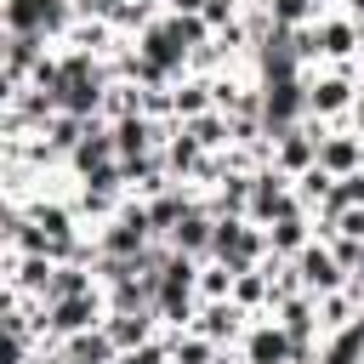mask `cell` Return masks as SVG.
Segmentation results:
<instances>
[{
    "label": "cell",
    "mask_w": 364,
    "mask_h": 364,
    "mask_svg": "<svg viewBox=\"0 0 364 364\" xmlns=\"http://www.w3.org/2000/svg\"><path fill=\"white\" fill-rule=\"evenodd\" d=\"M233 296H239V301H262V296H267V273H239V279H233Z\"/></svg>",
    "instance_id": "25"
},
{
    "label": "cell",
    "mask_w": 364,
    "mask_h": 364,
    "mask_svg": "<svg viewBox=\"0 0 364 364\" xmlns=\"http://www.w3.org/2000/svg\"><path fill=\"white\" fill-rule=\"evenodd\" d=\"M154 318H159L154 307H148V313H114L102 330L114 336V347H119V353H136V347H148V336H154Z\"/></svg>",
    "instance_id": "14"
},
{
    "label": "cell",
    "mask_w": 364,
    "mask_h": 364,
    "mask_svg": "<svg viewBox=\"0 0 364 364\" xmlns=\"http://www.w3.org/2000/svg\"><path fill=\"white\" fill-rule=\"evenodd\" d=\"M210 245H216V222L205 210H188L176 222V233H171V250L176 256H210Z\"/></svg>",
    "instance_id": "11"
},
{
    "label": "cell",
    "mask_w": 364,
    "mask_h": 364,
    "mask_svg": "<svg viewBox=\"0 0 364 364\" xmlns=\"http://www.w3.org/2000/svg\"><path fill=\"white\" fill-rule=\"evenodd\" d=\"M347 102H358V97H353V85H347L341 74H324V80L307 85V108H313V114H336V108H347Z\"/></svg>",
    "instance_id": "16"
},
{
    "label": "cell",
    "mask_w": 364,
    "mask_h": 364,
    "mask_svg": "<svg viewBox=\"0 0 364 364\" xmlns=\"http://www.w3.org/2000/svg\"><path fill=\"white\" fill-rule=\"evenodd\" d=\"M148 239H154V216H148V205H125V210L97 233V250H102L108 262H136V256L148 250Z\"/></svg>",
    "instance_id": "1"
},
{
    "label": "cell",
    "mask_w": 364,
    "mask_h": 364,
    "mask_svg": "<svg viewBox=\"0 0 364 364\" xmlns=\"http://www.w3.org/2000/svg\"><path fill=\"white\" fill-rule=\"evenodd\" d=\"M313 40H318V57H347L358 46V23L353 17H336V23H313Z\"/></svg>",
    "instance_id": "15"
},
{
    "label": "cell",
    "mask_w": 364,
    "mask_h": 364,
    "mask_svg": "<svg viewBox=\"0 0 364 364\" xmlns=\"http://www.w3.org/2000/svg\"><path fill=\"white\" fill-rule=\"evenodd\" d=\"M262 245H267V239H262L256 228H245V222L222 216V222H216V245H210V256H216L222 267H233V273H256L250 262L262 256Z\"/></svg>",
    "instance_id": "4"
},
{
    "label": "cell",
    "mask_w": 364,
    "mask_h": 364,
    "mask_svg": "<svg viewBox=\"0 0 364 364\" xmlns=\"http://www.w3.org/2000/svg\"><path fill=\"white\" fill-rule=\"evenodd\" d=\"M267 250H273V256H301V250H307V222H301V216H279V222L267 228Z\"/></svg>",
    "instance_id": "18"
},
{
    "label": "cell",
    "mask_w": 364,
    "mask_h": 364,
    "mask_svg": "<svg viewBox=\"0 0 364 364\" xmlns=\"http://www.w3.org/2000/svg\"><path fill=\"white\" fill-rule=\"evenodd\" d=\"M256 114H262V131L279 142L284 131H296V125H301V114H313V108H307V85H301V80L262 85V108H256Z\"/></svg>",
    "instance_id": "2"
},
{
    "label": "cell",
    "mask_w": 364,
    "mask_h": 364,
    "mask_svg": "<svg viewBox=\"0 0 364 364\" xmlns=\"http://www.w3.org/2000/svg\"><path fill=\"white\" fill-rule=\"evenodd\" d=\"M250 216H256V222L296 216V199L284 193V171H262V176H250Z\"/></svg>",
    "instance_id": "7"
},
{
    "label": "cell",
    "mask_w": 364,
    "mask_h": 364,
    "mask_svg": "<svg viewBox=\"0 0 364 364\" xmlns=\"http://www.w3.org/2000/svg\"><path fill=\"white\" fill-rule=\"evenodd\" d=\"M318 364H364V313H358V318H353V324L324 347V358H318Z\"/></svg>",
    "instance_id": "19"
},
{
    "label": "cell",
    "mask_w": 364,
    "mask_h": 364,
    "mask_svg": "<svg viewBox=\"0 0 364 364\" xmlns=\"http://www.w3.org/2000/svg\"><path fill=\"white\" fill-rule=\"evenodd\" d=\"M74 17L68 0H6V28L11 34H63Z\"/></svg>",
    "instance_id": "3"
},
{
    "label": "cell",
    "mask_w": 364,
    "mask_h": 364,
    "mask_svg": "<svg viewBox=\"0 0 364 364\" xmlns=\"http://www.w3.org/2000/svg\"><path fill=\"white\" fill-rule=\"evenodd\" d=\"M108 131H114V148H119V159H148V148H154V119H142V114H125V119H114Z\"/></svg>",
    "instance_id": "12"
},
{
    "label": "cell",
    "mask_w": 364,
    "mask_h": 364,
    "mask_svg": "<svg viewBox=\"0 0 364 364\" xmlns=\"http://www.w3.org/2000/svg\"><path fill=\"white\" fill-rule=\"evenodd\" d=\"M353 114H358V125H364V91H358V102H353Z\"/></svg>",
    "instance_id": "29"
},
{
    "label": "cell",
    "mask_w": 364,
    "mask_h": 364,
    "mask_svg": "<svg viewBox=\"0 0 364 364\" xmlns=\"http://www.w3.org/2000/svg\"><path fill=\"white\" fill-rule=\"evenodd\" d=\"M193 165H199V142H193V131H176L165 148V171H193Z\"/></svg>",
    "instance_id": "23"
},
{
    "label": "cell",
    "mask_w": 364,
    "mask_h": 364,
    "mask_svg": "<svg viewBox=\"0 0 364 364\" xmlns=\"http://www.w3.org/2000/svg\"><path fill=\"white\" fill-rule=\"evenodd\" d=\"M63 364H119V347H114V336L97 324V330H85V336H68V341H63Z\"/></svg>",
    "instance_id": "9"
},
{
    "label": "cell",
    "mask_w": 364,
    "mask_h": 364,
    "mask_svg": "<svg viewBox=\"0 0 364 364\" xmlns=\"http://www.w3.org/2000/svg\"><path fill=\"white\" fill-rule=\"evenodd\" d=\"M233 330H239V307H233V301H210L205 318H199V336L222 341V336H233Z\"/></svg>",
    "instance_id": "22"
},
{
    "label": "cell",
    "mask_w": 364,
    "mask_h": 364,
    "mask_svg": "<svg viewBox=\"0 0 364 364\" xmlns=\"http://www.w3.org/2000/svg\"><path fill=\"white\" fill-rule=\"evenodd\" d=\"M102 165H119L114 131H102V125H85V136H80V148H74V171H80V176H91V171H102Z\"/></svg>",
    "instance_id": "10"
},
{
    "label": "cell",
    "mask_w": 364,
    "mask_h": 364,
    "mask_svg": "<svg viewBox=\"0 0 364 364\" xmlns=\"http://www.w3.org/2000/svg\"><path fill=\"white\" fill-rule=\"evenodd\" d=\"M358 165H364L358 136H318V171H330L336 182H347V176H358Z\"/></svg>",
    "instance_id": "8"
},
{
    "label": "cell",
    "mask_w": 364,
    "mask_h": 364,
    "mask_svg": "<svg viewBox=\"0 0 364 364\" xmlns=\"http://www.w3.org/2000/svg\"><path fill=\"white\" fill-rule=\"evenodd\" d=\"M233 6H239V0H205V23H210V28H216V23H228V17H233Z\"/></svg>",
    "instance_id": "27"
},
{
    "label": "cell",
    "mask_w": 364,
    "mask_h": 364,
    "mask_svg": "<svg viewBox=\"0 0 364 364\" xmlns=\"http://www.w3.org/2000/svg\"><path fill=\"white\" fill-rule=\"evenodd\" d=\"M341 262H336V250H318V245H307L301 256H296V279H301V290L307 296H336L341 290Z\"/></svg>",
    "instance_id": "6"
},
{
    "label": "cell",
    "mask_w": 364,
    "mask_h": 364,
    "mask_svg": "<svg viewBox=\"0 0 364 364\" xmlns=\"http://www.w3.org/2000/svg\"><path fill=\"white\" fill-rule=\"evenodd\" d=\"M188 210H193V205H188V193H182V188H165V193L148 205V216H154V233H176V222H182Z\"/></svg>",
    "instance_id": "20"
},
{
    "label": "cell",
    "mask_w": 364,
    "mask_h": 364,
    "mask_svg": "<svg viewBox=\"0 0 364 364\" xmlns=\"http://www.w3.org/2000/svg\"><path fill=\"white\" fill-rule=\"evenodd\" d=\"M119 364H171V347L148 341V347H136V353H119Z\"/></svg>",
    "instance_id": "26"
},
{
    "label": "cell",
    "mask_w": 364,
    "mask_h": 364,
    "mask_svg": "<svg viewBox=\"0 0 364 364\" xmlns=\"http://www.w3.org/2000/svg\"><path fill=\"white\" fill-rule=\"evenodd\" d=\"M250 364H284L290 358V336H284V324H262V330H250Z\"/></svg>",
    "instance_id": "17"
},
{
    "label": "cell",
    "mask_w": 364,
    "mask_h": 364,
    "mask_svg": "<svg viewBox=\"0 0 364 364\" xmlns=\"http://www.w3.org/2000/svg\"><path fill=\"white\" fill-rule=\"evenodd\" d=\"M347 11H353V23H364V0H347Z\"/></svg>",
    "instance_id": "28"
},
{
    "label": "cell",
    "mask_w": 364,
    "mask_h": 364,
    "mask_svg": "<svg viewBox=\"0 0 364 364\" xmlns=\"http://www.w3.org/2000/svg\"><path fill=\"white\" fill-rule=\"evenodd\" d=\"M210 358H216V341L210 336H182L171 347V364H210Z\"/></svg>",
    "instance_id": "24"
},
{
    "label": "cell",
    "mask_w": 364,
    "mask_h": 364,
    "mask_svg": "<svg viewBox=\"0 0 364 364\" xmlns=\"http://www.w3.org/2000/svg\"><path fill=\"white\" fill-rule=\"evenodd\" d=\"M358 40H364V23H358Z\"/></svg>",
    "instance_id": "30"
},
{
    "label": "cell",
    "mask_w": 364,
    "mask_h": 364,
    "mask_svg": "<svg viewBox=\"0 0 364 364\" xmlns=\"http://www.w3.org/2000/svg\"><path fill=\"white\" fill-rule=\"evenodd\" d=\"M68 296H91V279H85V267H74V262H57V273H51V290H46V307H51V301H68Z\"/></svg>",
    "instance_id": "21"
},
{
    "label": "cell",
    "mask_w": 364,
    "mask_h": 364,
    "mask_svg": "<svg viewBox=\"0 0 364 364\" xmlns=\"http://www.w3.org/2000/svg\"><path fill=\"white\" fill-rule=\"evenodd\" d=\"M97 324H108L102 318V301H97V290L91 296H68V301H51L46 307V330L51 336H85V330H97Z\"/></svg>",
    "instance_id": "5"
},
{
    "label": "cell",
    "mask_w": 364,
    "mask_h": 364,
    "mask_svg": "<svg viewBox=\"0 0 364 364\" xmlns=\"http://www.w3.org/2000/svg\"><path fill=\"white\" fill-rule=\"evenodd\" d=\"M313 165H318V136H313V131H301V125H296V131H284V136H279V171L307 176Z\"/></svg>",
    "instance_id": "13"
}]
</instances>
